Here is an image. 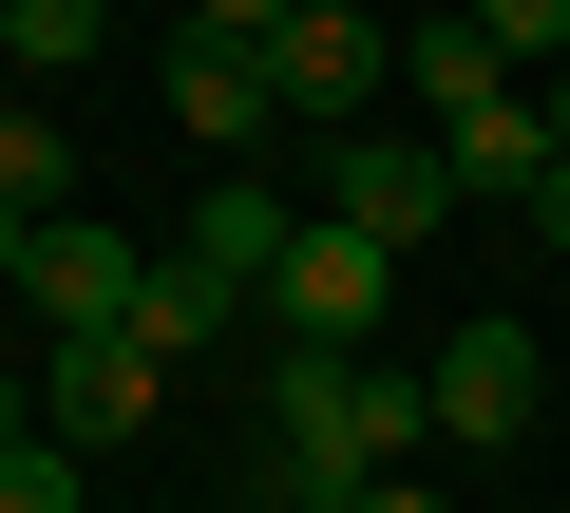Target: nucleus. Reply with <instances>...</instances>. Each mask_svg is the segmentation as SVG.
Returning a JSON list of instances; mask_svg holds the SVG:
<instances>
[{"label":"nucleus","mask_w":570,"mask_h":513,"mask_svg":"<svg viewBox=\"0 0 570 513\" xmlns=\"http://www.w3.org/2000/svg\"><path fill=\"white\" fill-rule=\"evenodd\" d=\"M362 362H381V343H266V456H247L266 513H343V494L381 475V437H362Z\"/></svg>","instance_id":"obj_1"},{"label":"nucleus","mask_w":570,"mask_h":513,"mask_svg":"<svg viewBox=\"0 0 570 513\" xmlns=\"http://www.w3.org/2000/svg\"><path fill=\"white\" fill-rule=\"evenodd\" d=\"M551 152H570V77H551Z\"/></svg>","instance_id":"obj_22"},{"label":"nucleus","mask_w":570,"mask_h":513,"mask_svg":"<svg viewBox=\"0 0 570 513\" xmlns=\"http://www.w3.org/2000/svg\"><path fill=\"white\" fill-rule=\"evenodd\" d=\"M20 437H39V381H0V456H20Z\"/></svg>","instance_id":"obj_21"},{"label":"nucleus","mask_w":570,"mask_h":513,"mask_svg":"<svg viewBox=\"0 0 570 513\" xmlns=\"http://www.w3.org/2000/svg\"><path fill=\"white\" fill-rule=\"evenodd\" d=\"M0 209H77V134L39 96H0Z\"/></svg>","instance_id":"obj_13"},{"label":"nucleus","mask_w":570,"mask_h":513,"mask_svg":"<svg viewBox=\"0 0 570 513\" xmlns=\"http://www.w3.org/2000/svg\"><path fill=\"white\" fill-rule=\"evenodd\" d=\"M532 228H551V247H570V152H551V171H532Z\"/></svg>","instance_id":"obj_19"},{"label":"nucleus","mask_w":570,"mask_h":513,"mask_svg":"<svg viewBox=\"0 0 570 513\" xmlns=\"http://www.w3.org/2000/svg\"><path fill=\"white\" fill-rule=\"evenodd\" d=\"M381 58H400V39L362 20V0H305V20L266 39V96L305 115V134H362V115H381Z\"/></svg>","instance_id":"obj_5"},{"label":"nucleus","mask_w":570,"mask_h":513,"mask_svg":"<svg viewBox=\"0 0 570 513\" xmlns=\"http://www.w3.org/2000/svg\"><path fill=\"white\" fill-rule=\"evenodd\" d=\"M285 228H305V209H285V190H266V171L228 152V171L190 190V228H171V247H190V267H228V286L266 305V267H285Z\"/></svg>","instance_id":"obj_9"},{"label":"nucleus","mask_w":570,"mask_h":513,"mask_svg":"<svg viewBox=\"0 0 570 513\" xmlns=\"http://www.w3.org/2000/svg\"><path fill=\"white\" fill-rule=\"evenodd\" d=\"M20 267H39V209H0V286H20Z\"/></svg>","instance_id":"obj_20"},{"label":"nucleus","mask_w":570,"mask_h":513,"mask_svg":"<svg viewBox=\"0 0 570 513\" xmlns=\"http://www.w3.org/2000/svg\"><path fill=\"white\" fill-rule=\"evenodd\" d=\"M475 39H494V58L532 77V58H570V0H475Z\"/></svg>","instance_id":"obj_16"},{"label":"nucleus","mask_w":570,"mask_h":513,"mask_svg":"<svg viewBox=\"0 0 570 513\" xmlns=\"http://www.w3.org/2000/svg\"><path fill=\"white\" fill-rule=\"evenodd\" d=\"M438 152H456V209H475V190H513V209H532V171H551V96L513 77V96H475V115H438Z\"/></svg>","instance_id":"obj_11"},{"label":"nucleus","mask_w":570,"mask_h":513,"mask_svg":"<svg viewBox=\"0 0 570 513\" xmlns=\"http://www.w3.org/2000/svg\"><path fill=\"white\" fill-rule=\"evenodd\" d=\"M115 39V0H20V20H0V77H58V58H96Z\"/></svg>","instance_id":"obj_14"},{"label":"nucleus","mask_w":570,"mask_h":513,"mask_svg":"<svg viewBox=\"0 0 570 513\" xmlns=\"http://www.w3.org/2000/svg\"><path fill=\"white\" fill-rule=\"evenodd\" d=\"M0 20H20V0H0Z\"/></svg>","instance_id":"obj_23"},{"label":"nucleus","mask_w":570,"mask_h":513,"mask_svg":"<svg viewBox=\"0 0 570 513\" xmlns=\"http://www.w3.org/2000/svg\"><path fill=\"white\" fill-rule=\"evenodd\" d=\"M171 115H190V152H266V134H285V96H266V39L190 20V39H171Z\"/></svg>","instance_id":"obj_8"},{"label":"nucleus","mask_w":570,"mask_h":513,"mask_svg":"<svg viewBox=\"0 0 570 513\" xmlns=\"http://www.w3.org/2000/svg\"><path fill=\"white\" fill-rule=\"evenodd\" d=\"M153 343L134 324H77V343H39V437H77V456H115V437H153Z\"/></svg>","instance_id":"obj_4"},{"label":"nucleus","mask_w":570,"mask_h":513,"mask_svg":"<svg viewBox=\"0 0 570 513\" xmlns=\"http://www.w3.org/2000/svg\"><path fill=\"white\" fill-rule=\"evenodd\" d=\"M381 286H400V247L343 228V209H305L285 267H266V343H381Z\"/></svg>","instance_id":"obj_2"},{"label":"nucleus","mask_w":570,"mask_h":513,"mask_svg":"<svg viewBox=\"0 0 570 513\" xmlns=\"http://www.w3.org/2000/svg\"><path fill=\"white\" fill-rule=\"evenodd\" d=\"M324 209H343V228H381V247H438V228H456V152L362 115V134L324 152Z\"/></svg>","instance_id":"obj_3"},{"label":"nucleus","mask_w":570,"mask_h":513,"mask_svg":"<svg viewBox=\"0 0 570 513\" xmlns=\"http://www.w3.org/2000/svg\"><path fill=\"white\" fill-rule=\"evenodd\" d=\"M247 324H266V305H247L228 267H190V247H153V286H134V343H153V362H209V343H247Z\"/></svg>","instance_id":"obj_10"},{"label":"nucleus","mask_w":570,"mask_h":513,"mask_svg":"<svg viewBox=\"0 0 570 513\" xmlns=\"http://www.w3.org/2000/svg\"><path fill=\"white\" fill-rule=\"evenodd\" d=\"M77 475H96L77 437H20V456H0V513H77Z\"/></svg>","instance_id":"obj_15"},{"label":"nucleus","mask_w":570,"mask_h":513,"mask_svg":"<svg viewBox=\"0 0 570 513\" xmlns=\"http://www.w3.org/2000/svg\"><path fill=\"white\" fill-rule=\"evenodd\" d=\"M419 381H438V437H456V456H513V437H532V324H456Z\"/></svg>","instance_id":"obj_7"},{"label":"nucleus","mask_w":570,"mask_h":513,"mask_svg":"<svg viewBox=\"0 0 570 513\" xmlns=\"http://www.w3.org/2000/svg\"><path fill=\"white\" fill-rule=\"evenodd\" d=\"M343 513H438V494H419V456H381V475H362Z\"/></svg>","instance_id":"obj_17"},{"label":"nucleus","mask_w":570,"mask_h":513,"mask_svg":"<svg viewBox=\"0 0 570 513\" xmlns=\"http://www.w3.org/2000/svg\"><path fill=\"white\" fill-rule=\"evenodd\" d=\"M190 20H228V39H285V20H305V0H190Z\"/></svg>","instance_id":"obj_18"},{"label":"nucleus","mask_w":570,"mask_h":513,"mask_svg":"<svg viewBox=\"0 0 570 513\" xmlns=\"http://www.w3.org/2000/svg\"><path fill=\"white\" fill-rule=\"evenodd\" d=\"M400 58H419V115H475V96H513V58L475 39V0H456V20H419Z\"/></svg>","instance_id":"obj_12"},{"label":"nucleus","mask_w":570,"mask_h":513,"mask_svg":"<svg viewBox=\"0 0 570 513\" xmlns=\"http://www.w3.org/2000/svg\"><path fill=\"white\" fill-rule=\"evenodd\" d=\"M134 286H153V247H134L115 209H39V267H20L39 343H77V324H134Z\"/></svg>","instance_id":"obj_6"},{"label":"nucleus","mask_w":570,"mask_h":513,"mask_svg":"<svg viewBox=\"0 0 570 513\" xmlns=\"http://www.w3.org/2000/svg\"><path fill=\"white\" fill-rule=\"evenodd\" d=\"M0 96H20V77H0Z\"/></svg>","instance_id":"obj_24"}]
</instances>
